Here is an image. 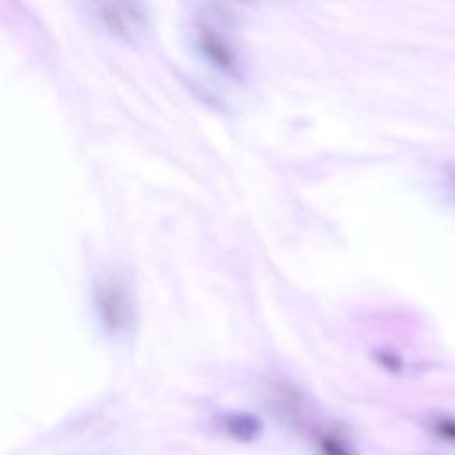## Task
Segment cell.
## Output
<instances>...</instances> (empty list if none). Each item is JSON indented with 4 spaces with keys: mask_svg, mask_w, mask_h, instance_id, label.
I'll return each instance as SVG.
<instances>
[{
    "mask_svg": "<svg viewBox=\"0 0 455 455\" xmlns=\"http://www.w3.org/2000/svg\"><path fill=\"white\" fill-rule=\"evenodd\" d=\"M94 20L114 37L139 43L149 28V12L144 0H85Z\"/></svg>",
    "mask_w": 455,
    "mask_h": 455,
    "instance_id": "cell-1",
    "label": "cell"
},
{
    "mask_svg": "<svg viewBox=\"0 0 455 455\" xmlns=\"http://www.w3.org/2000/svg\"><path fill=\"white\" fill-rule=\"evenodd\" d=\"M96 307L103 325L114 334H124L133 327L135 311L130 291L116 279L103 281L96 288Z\"/></svg>",
    "mask_w": 455,
    "mask_h": 455,
    "instance_id": "cell-2",
    "label": "cell"
},
{
    "mask_svg": "<svg viewBox=\"0 0 455 455\" xmlns=\"http://www.w3.org/2000/svg\"><path fill=\"white\" fill-rule=\"evenodd\" d=\"M197 46L201 50V53L217 68L224 69V71H233L236 69L238 64V57L236 52L233 48V44L229 43V39L215 30L213 27L201 23L197 25Z\"/></svg>",
    "mask_w": 455,
    "mask_h": 455,
    "instance_id": "cell-3",
    "label": "cell"
},
{
    "mask_svg": "<svg viewBox=\"0 0 455 455\" xmlns=\"http://www.w3.org/2000/svg\"><path fill=\"white\" fill-rule=\"evenodd\" d=\"M224 430L240 441H251L259 435L261 423L252 414H231L224 418Z\"/></svg>",
    "mask_w": 455,
    "mask_h": 455,
    "instance_id": "cell-4",
    "label": "cell"
},
{
    "mask_svg": "<svg viewBox=\"0 0 455 455\" xmlns=\"http://www.w3.org/2000/svg\"><path fill=\"white\" fill-rule=\"evenodd\" d=\"M318 450L320 455H354L350 448L338 437L334 435H323L318 441Z\"/></svg>",
    "mask_w": 455,
    "mask_h": 455,
    "instance_id": "cell-5",
    "label": "cell"
},
{
    "mask_svg": "<svg viewBox=\"0 0 455 455\" xmlns=\"http://www.w3.org/2000/svg\"><path fill=\"white\" fill-rule=\"evenodd\" d=\"M432 430L435 435H439L446 441H455V418H450V416L435 418Z\"/></svg>",
    "mask_w": 455,
    "mask_h": 455,
    "instance_id": "cell-6",
    "label": "cell"
}]
</instances>
